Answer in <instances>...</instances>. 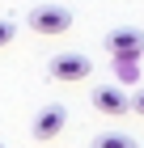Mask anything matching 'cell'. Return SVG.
Returning <instances> with one entry per match:
<instances>
[{"label":"cell","instance_id":"3","mask_svg":"<svg viewBox=\"0 0 144 148\" xmlns=\"http://www.w3.org/2000/svg\"><path fill=\"white\" fill-rule=\"evenodd\" d=\"M106 51L114 59H140L144 55V30L136 25H114L110 34H106Z\"/></svg>","mask_w":144,"mask_h":148},{"label":"cell","instance_id":"7","mask_svg":"<svg viewBox=\"0 0 144 148\" xmlns=\"http://www.w3.org/2000/svg\"><path fill=\"white\" fill-rule=\"evenodd\" d=\"M140 59H114V72H119V80H127V85H136V76H140V68H136Z\"/></svg>","mask_w":144,"mask_h":148},{"label":"cell","instance_id":"4","mask_svg":"<svg viewBox=\"0 0 144 148\" xmlns=\"http://www.w3.org/2000/svg\"><path fill=\"white\" fill-rule=\"evenodd\" d=\"M64 123H68V110H64V106H47V110H38V119H34L30 131H34V140L47 144V140H55L59 131H64Z\"/></svg>","mask_w":144,"mask_h":148},{"label":"cell","instance_id":"5","mask_svg":"<svg viewBox=\"0 0 144 148\" xmlns=\"http://www.w3.org/2000/svg\"><path fill=\"white\" fill-rule=\"evenodd\" d=\"M93 106H98L102 114H127L132 110V97L123 89H114V85H98V89H93Z\"/></svg>","mask_w":144,"mask_h":148},{"label":"cell","instance_id":"8","mask_svg":"<svg viewBox=\"0 0 144 148\" xmlns=\"http://www.w3.org/2000/svg\"><path fill=\"white\" fill-rule=\"evenodd\" d=\"M13 38H17V25H13V21H4V17H0V47H9Z\"/></svg>","mask_w":144,"mask_h":148},{"label":"cell","instance_id":"10","mask_svg":"<svg viewBox=\"0 0 144 148\" xmlns=\"http://www.w3.org/2000/svg\"><path fill=\"white\" fill-rule=\"evenodd\" d=\"M0 148H4V144H0Z\"/></svg>","mask_w":144,"mask_h":148},{"label":"cell","instance_id":"6","mask_svg":"<svg viewBox=\"0 0 144 148\" xmlns=\"http://www.w3.org/2000/svg\"><path fill=\"white\" fill-rule=\"evenodd\" d=\"M93 148H140L132 136H123V131H98L93 136Z\"/></svg>","mask_w":144,"mask_h":148},{"label":"cell","instance_id":"1","mask_svg":"<svg viewBox=\"0 0 144 148\" xmlns=\"http://www.w3.org/2000/svg\"><path fill=\"white\" fill-rule=\"evenodd\" d=\"M47 72H51L59 85H81V80L93 76V59L81 55V51H59V55H51Z\"/></svg>","mask_w":144,"mask_h":148},{"label":"cell","instance_id":"2","mask_svg":"<svg viewBox=\"0 0 144 148\" xmlns=\"http://www.w3.org/2000/svg\"><path fill=\"white\" fill-rule=\"evenodd\" d=\"M25 25L34 34H64V30H72V13L64 4H34L25 13Z\"/></svg>","mask_w":144,"mask_h":148},{"label":"cell","instance_id":"9","mask_svg":"<svg viewBox=\"0 0 144 148\" xmlns=\"http://www.w3.org/2000/svg\"><path fill=\"white\" fill-rule=\"evenodd\" d=\"M132 110H136V114H140V119H144V89H140V93H136V97H132Z\"/></svg>","mask_w":144,"mask_h":148}]
</instances>
